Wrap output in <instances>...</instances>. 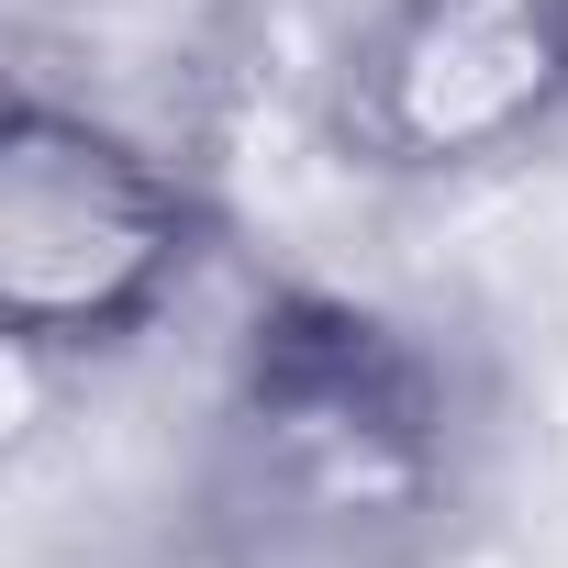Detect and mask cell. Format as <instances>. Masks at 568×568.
Listing matches in <instances>:
<instances>
[{"label": "cell", "instance_id": "cell-2", "mask_svg": "<svg viewBox=\"0 0 568 568\" xmlns=\"http://www.w3.org/2000/svg\"><path fill=\"white\" fill-rule=\"evenodd\" d=\"M223 245L212 179L45 79L0 112V335L23 368L134 357Z\"/></svg>", "mask_w": 568, "mask_h": 568}, {"label": "cell", "instance_id": "cell-1", "mask_svg": "<svg viewBox=\"0 0 568 568\" xmlns=\"http://www.w3.org/2000/svg\"><path fill=\"white\" fill-rule=\"evenodd\" d=\"M479 479V402L435 324L267 278L212 402V513L256 568H413Z\"/></svg>", "mask_w": 568, "mask_h": 568}, {"label": "cell", "instance_id": "cell-3", "mask_svg": "<svg viewBox=\"0 0 568 568\" xmlns=\"http://www.w3.org/2000/svg\"><path fill=\"white\" fill-rule=\"evenodd\" d=\"M568 123V0H368L324 68V145L357 179L446 190Z\"/></svg>", "mask_w": 568, "mask_h": 568}]
</instances>
